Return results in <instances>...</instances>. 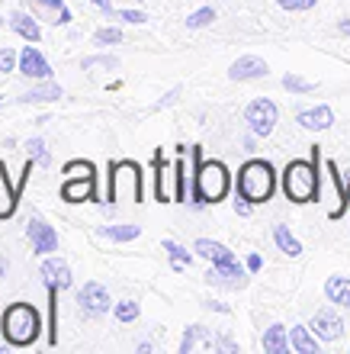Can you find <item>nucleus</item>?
I'll list each match as a JSON object with an SVG mask.
<instances>
[{
  "label": "nucleus",
  "instance_id": "obj_36",
  "mask_svg": "<svg viewBox=\"0 0 350 354\" xmlns=\"http://www.w3.org/2000/svg\"><path fill=\"white\" fill-rule=\"evenodd\" d=\"M283 10H289V13H302V10H312L318 0H277Z\"/></svg>",
  "mask_w": 350,
  "mask_h": 354
},
{
  "label": "nucleus",
  "instance_id": "obj_48",
  "mask_svg": "<svg viewBox=\"0 0 350 354\" xmlns=\"http://www.w3.org/2000/svg\"><path fill=\"white\" fill-rule=\"evenodd\" d=\"M135 3H145V0H135Z\"/></svg>",
  "mask_w": 350,
  "mask_h": 354
},
{
  "label": "nucleus",
  "instance_id": "obj_8",
  "mask_svg": "<svg viewBox=\"0 0 350 354\" xmlns=\"http://www.w3.org/2000/svg\"><path fill=\"white\" fill-rule=\"evenodd\" d=\"M277 103L267 100V97H260V100H251L248 110H244V122H248V129L257 136V139H267L273 126H277Z\"/></svg>",
  "mask_w": 350,
  "mask_h": 354
},
{
  "label": "nucleus",
  "instance_id": "obj_44",
  "mask_svg": "<svg viewBox=\"0 0 350 354\" xmlns=\"http://www.w3.org/2000/svg\"><path fill=\"white\" fill-rule=\"evenodd\" d=\"M0 316H3V309H0ZM7 345H10V342L3 338V326H0V351H7Z\"/></svg>",
  "mask_w": 350,
  "mask_h": 354
},
{
  "label": "nucleus",
  "instance_id": "obj_12",
  "mask_svg": "<svg viewBox=\"0 0 350 354\" xmlns=\"http://www.w3.org/2000/svg\"><path fill=\"white\" fill-rule=\"evenodd\" d=\"M26 7L32 10L39 19L52 23V26H68V23L74 19L65 0H26Z\"/></svg>",
  "mask_w": 350,
  "mask_h": 354
},
{
  "label": "nucleus",
  "instance_id": "obj_37",
  "mask_svg": "<svg viewBox=\"0 0 350 354\" xmlns=\"http://www.w3.org/2000/svg\"><path fill=\"white\" fill-rule=\"evenodd\" d=\"M90 3L100 10V13H106V17H116V7H113V0H90Z\"/></svg>",
  "mask_w": 350,
  "mask_h": 354
},
{
  "label": "nucleus",
  "instance_id": "obj_6",
  "mask_svg": "<svg viewBox=\"0 0 350 354\" xmlns=\"http://www.w3.org/2000/svg\"><path fill=\"white\" fill-rule=\"evenodd\" d=\"M122 194H129V200H142V171L132 161H119L110 168L106 200H122Z\"/></svg>",
  "mask_w": 350,
  "mask_h": 354
},
{
  "label": "nucleus",
  "instance_id": "obj_20",
  "mask_svg": "<svg viewBox=\"0 0 350 354\" xmlns=\"http://www.w3.org/2000/svg\"><path fill=\"white\" fill-rule=\"evenodd\" d=\"M58 97H61V87L48 77V81H42L39 87L26 91L23 97H17V103H23V106H26V103H52V100H58Z\"/></svg>",
  "mask_w": 350,
  "mask_h": 354
},
{
  "label": "nucleus",
  "instance_id": "obj_47",
  "mask_svg": "<svg viewBox=\"0 0 350 354\" xmlns=\"http://www.w3.org/2000/svg\"><path fill=\"white\" fill-rule=\"evenodd\" d=\"M0 106H3V97H0Z\"/></svg>",
  "mask_w": 350,
  "mask_h": 354
},
{
  "label": "nucleus",
  "instance_id": "obj_24",
  "mask_svg": "<svg viewBox=\"0 0 350 354\" xmlns=\"http://www.w3.org/2000/svg\"><path fill=\"white\" fill-rule=\"evenodd\" d=\"M161 248L167 252L171 268H174V270H184V268H190V264H193V254L186 252L184 245H177V242H171V239H164V242H161Z\"/></svg>",
  "mask_w": 350,
  "mask_h": 354
},
{
  "label": "nucleus",
  "instance_id": "obj_46",
  "mask_svg": "<svg viewBox=\"0 0 350 354\" xmlns=\"http://www.w3.org/2000/svg\"><path fill=\"white\" fill-rule=\"evenodd\" d=\"M0 26H3V17H0Z\"/></svg>",
  "mask_w": 350,
  "mask_h": 354
},
{
  "label": "nucleus",
  "instance_id": "obj_28",
  "mask_svg": "<svg viewBox=\"0 0 350 354\" xmlns=\"http://www.w3.org/2000/svg\"><path fill=\"white\" fill-rule=\"evenodd\" d=\"M215 23V10L212 7H200L186 17V29H203V26H212Z\"/></svg>",
  "mask_w": 350,
  "mask_h": 354
},
{
  "label": "nucleus",
  "instance_id": "obj_19",
  "mask_svg": "<svg viewBox=\"0 0 350 354\" xmlns=\"http://www.w3.org/2000/svg\"><path fill=\"white\" fill-rule=\"evenodd\" d=\"M324 297L334 306H350V277H341V274L328 277L324 280Z\"/></svg>",
  "mask_w": 350,
  "mask_h": 354
},
{
  "label": "nucleus",
  "instance_id": "obj_43",
  "mask_svg": "<svg viewBox=\"0 0 350 354\" xmlns=\"http://www.w3.org/2000/svg\"><path fill=\"white\" fill-rule=\"evenodd\" d=\"M338 32H341V36H350V19H341V23H338Z\"/></svg>",
  "mask_w": 350,
  "mask_h": 354
},
{
  "label": "nucleus",
  "instance_id": "obj_30",
  "mask_svg": "<svg viewBox=\"0 0 350 354\" xmlns=\"http://www.w3.org/2000/svg\"><path fill=\"white\" fill-rule=\"evenodd\" d=\"M200 338H206V326H190V328H186L184 338H180V354H190V351H193Z\"/></svg>",
  "mask_w": 350,
  "mask_h": 354
},
{
  "label": "nucleus",
  "instance_id": "obj_10",
  "mask_svg": "<svg viewBox=\"0 0 350 354\" xmlns=\"http://www.w3.org/2000/svg\"><path fill=\"white\" fill-rule=\"evenodd\" d=\"M26 235H29V242H32V252H36V254L58 252V232L46 223V219L32 216V219L26 223Z\"/></svg>",
  "mask_w": 350,
  "mask_h": 354
},
{
  "label": "nucleus",
  "instance_id": "obj_7",
  "mask_svg": "<svg viewBox=\"0 0 350 354\" xmlns=\"http://www.w3.org/2000/svg\"><path fill=\"white\" fill-rule=\"evenodd\" d=\"M77 306H81L84 319H103L113 309L110 290L103 287L100 280H87V283L77 290Z\"/></svg>",
  "mask_w": 350,
  "mask_h": 354
},
{
  "label": "nucleus",
  "instance_id": "obj_38",
  "mask_svg": "<svg viewBox=\"0 0 350 354\" xmlns=\"http://www.w3.org/2000/svg\"><path fill=\"white\" fill-rule=\"evenodd\" d=\"M177 100H180V87H174L171 93H164V97L157 100V110H161V106H171V103H177Z\"/></svg>",
  "mask_w": 350,
  "mask_h": 354
},
{
  "label": "nucleus",
  "instance_id": "obj_2",
  "mask_svg": "<svg viewBox=\"0 0 350 354\" xmlns=\"http://www.w3.org/2000/svg\"><path fill=\"white\" fill-rule=\"evenodd\" d=\"M0 326H3V338L13 348H29L36 345L39 332H42V316L32 303H13V306L3 309Z\"/></svg>",
  "mask_w": 350,
  "mask_h": 354
},
{
  "label": "nucleus",
  "instance_id": "obj_32",
  "mask_svg": "<svg viewBox=\"0 0 350 354\" xmlns=\"http://www.w3.org/2000/svg\"><path fill=\"white\" fill-rule=\"evenodd\" d=\"M283 87L289 93H312L315 91L312 81H305V77H299V75H286L283 77Z\"/></svg>",
  "mask_w": 350,
  "mask_h": 354
},
{
  "label": "nucleus",
  "instance_id": "obj_26",
  "mask_svg": "<svg viewBox=\"0 0 350 354\" xmlns=\"http://www.w3.org/2000/svg\"><path fill=\"white\" fill-rule=\"evenodd\" d=\"M26 151H29V161H36L39 168H48V165H52V155H48L46 139H29Z\"/></svg>",
  "mask_w": 350,
  "mask_h": 354
},
{
  "label": "nucleus",
  "instance_id": "obj_39",
  "mask_svg": "<svg viewBox=\"0 0 350 354\" xmlns=\"http://www.w3.org/2000/svg\"><path fill=\"white\" fill-rule=\"evenodd\" d=\"M251 206H254V203H251V200H244V196H238V200H235V213H238V216H251Z\"/></svg>",
  "mask_w": 350,
  "mask_h": 354
},
{
  "label": "nucleus",
  "instance_id": "obj_21",
  "mask_svg": "<svg viewBox=\"0 0 350 354\" xmlns=\"http://www.w3.org/2000/svg\"><path fill=\"white\" fill-rule=\"evenodd\" d=\"M289 332H286V326H280V322H273V326L264 332V351L267 354H286L289 351Z\"/></svg>",
  "mask_w": 350,
  "mask_h": 354
},
{
  "label": "nucleus",
  "instance_id": "obj_1",
  "mask_svg": "<svg viewBox=\"0 0 350 354\" xmlns=\"http://www.w3.org/2000/svg\"><path fill=\"white\" fill-rule=\"evenodd\" d=\"M193 252L206 261H212V270L206 274V283H215V287H244L248 283V264H241L235 258V252H229L222 242H212V239H200L193 245Z\"/></svg>",
  "mask_w": 350,
  "mask_h": 354
},
{
  "label": "nucleus",
  "instance_id": "obj_42",
  "mask_svg": "<svg viewBox=\"0 0 350 354\" xmlns=\"http://www.w3.org/2000/svg\"><path fill=\"white\" fill-rule=\"evenodd\" d=\"M206 306H209V309H215V313H229V306H225V303H215V299H209Z\"/></svg>",
  "mask_w": 350,
  "mask_h": 354
},
{
  "label": "nucleus",
  "instance_id": "obj_4",
  "mask_svg": "<svg viewBox=\"0 0 350 354\" xmlns=\"http://www.w3.org/2000/svg\"><path fill=\"white\" fill-rule=\"evenodd\" d=\"M229 190H231V174L222 161H200V165H196L193 196H190V203H193L196 209L225 200Z\"/></svg>",
  "mask_w": 350,
  "mask_h": 354
},
{
  "label": "nucleus",
  "instance_id": "obj_23",
  "mask_svg": "<svg viewBox=\"0 0 350 354\" xmlns=\"http://www.w3.org/2000/svg\"><path fill=\"white\" fill-rule=\"evenodd\" d=\"M273 242H277V248L283 254H289V258H299V254H302V245L289 232V225H273Z\"/></svg>",
  "mask_w": 350,
  "mask_h": 354
},
{
  "label": "nucleus",
  "instance_id": "obj_25",
  "mask_svg": "<svg viewBox=\"0 0 350 354\" xmlns=\"http://www.w3.org/2000/svg\"><path fill=\"white\" fill-rule=\"evenodd\" d=\"M48 290V345H58V287L46 283Z\"/></svg>",
  "mask_w": 350,
  "mask_h": 354
},
{
  "label": "nucleus",
  "instance_id": "obj_49",
  "mask_svg": "<svg viewBox=\"0 0 350 354\" xmlns=\"http://www.w3.org/2000/svg\"><path fill=\"white\" fill-rule=\"evenodd\" d=\"M347 190H350V187H347Z\"/></svg>",
  "mask_w": 350,
  "mask_h": 354
},
{
  "label": "nucleus",
  "instance_id": "obj_16",
  "mask_svg": "<svg viewBox=\"0 0 350 354\" xmlns=\"http://www.w3.org/2000/svg\"><path fill=\"white\" fill-rule=\"evenodd\" d=\"M61 200H65V203L93 200V177H65V184H61Z\"/></svg>",
  "mask_w": 350,
  "mask_h": 354
},
{
  "label": "nucleus",
  "instance_id": "obj_29",
  "mask_svg": "<svg viewBox=\"0 0 350 354\" xmlns=\"http://www.w3.org/2000/svg\"><path fill=\"white\" fill-rule=\"evenodd\" d=\"M93 42L97 46H119L122 42V29L119 26H103L93 32Z\"/></svg>",
  "mask_w": 350,
  "mask_h": 354
},
{
  "label": "nucleus",
  "instance_id": "obj_40",
  "mask_svg": "<svg viewBox=\"0 0 350 354\" xmlns=\"http://www.w3.org/2000/svg\"><path fill=\"white\" fill-rule=\"evenodd\" d=\"M244 264H248L251 274H257V270L264 268V261H260V254H248V261H244Z\"/></svg>",
  "mask_w": 350,
  "mask_h": 354
},
{
  "label": "nucleus",
  "instance_id": "obj_15",
  "mask_svg": "<svg viewBox=\"0 0 350 354\" xmlns=\"http://www.w3.org/2000/svg\"><path fill=\"white\" fill-rule=\"evenodd\" d=\"M295 122L302 126V129H309V132H324V129H331L334 126V113H331V106H312V110H302L299 116H295Z\"/></svg>",
  "mask_w": 350,
  "mask_h": 354
},
{
  "label": "nucleus",
  "instance_id": "obj_41",
  "mask_svg": "<svg viewBox=\"0 0 350 354\" xmlns=\"http://www.w3.org/2000/svg\"><path fill=\"white\" fill-rule=\"evenodd\" d=\"M215 345H219V348H225V351H238V345H235V342H231V338H219V342H215Z\"/></svg>",
  "mask_w": 350,
  "mask_h": 354
},
{
  "label": "nucleus",
  "instance_id": "obj_3",
  "mask_svg": "<svg viewBox=\"0 0 350 354\" xmlns=\"http://www.w3.org/2000/svg\"><path fill=\"white\" fill-rule=\"evenodd\" d=\"M318 149L312 151V161H289L283 171V194L293 203H312L318 200Z\"/></svg>",
  "mask_w": 350,
  "mask_h": 354
},
{
  "label": "nucleus",
  "instance_id": "obj_11",
  "mask_svg": "<svg viewBox=\"0 0 350 354\" xmlns=\"http://www.w3.org/2000/svg\"><path fill=\"white\" fill-rule=\"evenodd\" d=\"M19 75L32 77V81H48L52 77V65L46 62V55L36 48V42H29L23 52H19Z\"/></svg>",
  "mask_w": 350,
  "mask_h": 354
},
{
  "label": "nucleus",
  "instance_id": "obj_9",
  "mask_svg": "<svg viewBox=\"0 0 350 354\" xmlns=\"http://www.w3.org/2000/svg\"><path fill=\"white\" fill-rule=\"evenodd\" d=\"M309 328H312L322 342H338V338L344 335V319H341V313H338L334 306H324V309H318V313L312 316Z\"/></svg>",
  "mask_w": 350,
  "mask_h": 354
},
{
  "label": "nucleus",
  "instance_id": "obj_5",
  "mask_svg": "<svg viewBox=\"0 0 350 354\" xmlns=\"http://www.w3.org/2000/svg\"><path fill=\"white\" fill-rule=\"evenodd\" d=\"M273 190H277V174H273V165H270V161L254 158L238 171V196H244L251 203L270 200Z\"/></svg>",
  "mask_w": 350,
  "mask_h": 354
},
{
  "label": "nucleus",
  "instance_id": "obj_35",
  "mask_svg": "<svg viewBox=\"0 0 350 354\" xmlns=\"http://www.w3.org/2000/svg\"><path fill=\"white\" fill-rule=\"evenodd\" d=\"M116 19H122V23H132V26H142V23H148V17L142 13V10H116Z\"/></svg>",
  "mask_w": 350,
  "mask_h": 354
},
{
  "label": "nucleus",
  "instance_id": "obj_22",
  "mask_svg": "<svg viewBox=\"0 0 350 354\" xmlns=\"http://www.w3.org/2000/svg\"><path fill=\"white\" fill-rule=\"evenodd\" d=\"M100 235L110 242H135L142 235V225H129V223H116V225H100Z\"/></svg>",
  "mask_w": 350,
  "mask_h": 354
},
{
  "label": "nucleus",
  "instance_id": "obj_33",
  "mask_svg": "<svg viewBox=\"0 0 350 354\" xmlns=\"http://www.w3.org/2000/svg\"><path fill=\"white\" fill-rule=\"evenodd\" d=\"M19 68V52L17 48L3 46L0 48V75H7V71H17Z\"/></svg>",
  "mask_w": 350,
  "mask_h": 354
},
{
  "label": "nucleus",
  "instance_id": "obj_18",
  "mask_svg": "<svg viewBox=\"0 0 350 354\" xmlns=\"http://www.w3.org/2000/svg\"><path fill=\"white\" fill-rule=\"evenodd\" d=\"M289 345L299 354H318V335L309 326H293L289 328Z\"/></svg>",
  "mask_w": 350,
  "mask_h": 354
},
{
  "label": "nucleus",
  "instance_id": "obj_14",
  "mask_svg": "<svg viewBox=\"0 0 350 354\" xmlns=\"http://www.w3.org/2000/svg\"><path fill=\"white\" fill-rule=\"evenodd\" d=\"M267 75V62L257 55H241L238 62H231L229 77L231 81H257V77Z\"/></svg>",
  "mask_w": 350,
  "mask_h": 354
},
{
  "label": "nucleus",
  "instance_id": "obj_34",
  "mask_svg": "<svg viewBox=\"0 0 350 354\" xmlns=\"http://www.w3.org/2000/svg\"><path fill=\"white\" fill-rule=\"evenodd\" d=\"M65 177H93V165L90 161H68Z\"/></svg>",
  "mask_w": 350,
  "mask_h": 354
},
{
  "label": "nucleus",
  "instance_id": "obj_31",
  "mask_svg": "<svg viewBox=\"0 0 350 354\" xmlns=\"http://www.w3.org/2000/svg\"><path fill=\"white\" fill-rule=\"evenodd\" d=\"M81 68L84 71H90V68H119V58L116 55H90V58H84L81 62Z\"/></svg>",
  "mask_w": 350,
  "mask_h": 354
},
{
  "label": "nucleus",
  "instance_id": "obj_17",
  "mask_svg": "<svg viewBox=\"0 0 350 354\" xmlns=\"http://www.w3.org/2000/svg\"><path fill=\"white\" fill-rule=\"evenodd\" d=\"M42 277H46V283H55L58 290H68L74 283L71 268H68L61 258H46V261H42Z\"/></svg>",
  "mask_w": 350,
  "mask_h": 354
},
{
  "label": "nucleus",
  "instance_id": "obj_27",
  "mask_svg": "<svg viewBox=\"0 0 350 354\" xmlns=\"http://www.w3.org/2000/svg\"><path fill=\"white\" fill-rule=\"evenodd\" d=\"M139 303L135 299H119V303H113V316L119 319V322H135L139 319Z\"/></svg>",
  "mask_w": 350,
  "mask_h": 354
},
{
  "label": "nucleus",
  "instance_id": "obj_45",
  "mask_svg": "<svg viewBox=\"0 0 350 354\" xmlns=\"http://www.w3.org/2000/svg\"><path fill=\"white\" fill-rule=\"evenodd\" d=\"M7 274V258H0V277Z\"/></svg>",
  "mask_w": 350,
  "mask_h": 354
},
{
  "label": "nucleus",
  "instance_id": "obj_13",
  "mask_svg": "<svg viewBox=\"0 0 350 354\" xmlns=\"http://www.w3.org/2000/svg\"><path fill=\"white\" fill-rule=\"evenodd\" d=\"M10 29L17 32L19 39H26V42H42V26H39V17L32 13V10H13L7 17Z\"/></svg>",
  "mask_w": 350,
  "mask_h": 354
}]
</instances>
